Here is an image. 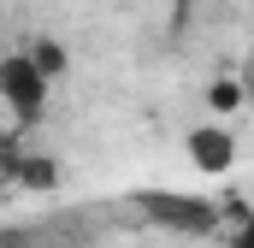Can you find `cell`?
<instances>
[{
    "label": "cell",
    "mask_w": 254,
    "mask_h": 248,
    "mask_svg": "<svg viewBox=\"0 0 254 248\" xmlns=\"http://www.w3.org/2000/svg\"><path fill=\"white\" fill-rule=\"evenodd\" d=\"M48 89H54V83L36 71V60H30V54H0V107H6L18 124L42 119Z\"/></svg>",
    "instance_id": "cell-1"
},
{
    "label": "cell",
    "mask_w": 254,
    "mask_h": 248,
    "mask_svg": "<svg viewBox=\"0 0 254 248\" xmlns=\"http://www.w3.org/2000/svg\"><path fill=\"white\" fill-rule=\"evenodd\" d=\"M184 154H190L195 172L219 178V172H231V160H237V136H231L225 124H195L190 136H184Z\"/></svg>",
    "instance_id": "cell-2"
},
{
    "label": "cell",
    "mask_w": 254,
    "mask_h": 248,
    "mask_svg": "<svg viewBox=\"0 0 254 248\" xmlns=\"http://www.w3.org/2000/svg\"><path fill=\"white\" fill-rule=\"evenodd\" d=\"M142 207H148L160 225H178V231H213V207H207V201H184V195H142Z\"/></svg>",
    "instance_id": "cell-3"
},
{
    "label": "cell",
    "mask_w": 254,
    "mask_h": 248,
    "mask_svg": "<svg viewBox=\"0 0 254 248\" xmlns=\"http://www.w3.org/2000/svg\"><path fill=\"white\" fill-rule=\"evenodd\" d=\"M24 54L36 60V71H42L48 83H54V77H65V65H71V54H65L60 42H36V48H24Z\"/></svg>",
    "instance_id": "cell-4"
},
{
    "label": "cell",
    "mask_w": 254,
    "mask_h": 248,
    "mask_svg": "<svg viewBox=\"0 0 254 248\" xmlns=\"http://www.w3.org/2000/svg\"><path fill=\"white\" fill-rule=\"evenodd\" d=\"M207 101H213L219 113H231V107L243 101V89H237V83H213V95H207Z\"/></svg>",
    "instance_id": "cell-5"
},
{
    "label": "cell",
    "mask_w": 254,
    "mask_h": 248,
    "mask_svg": "<svg viewBox=\"0 0 254 248\" xmlns=\"http://www.w3.org/2000/svg\"><path fill=\"white\" fill-rule=\"evenodd\" d=\"M0 54H6V48H0Z\"/></svg>",
    "instance_id": "cell-6"
}]
</instances>
